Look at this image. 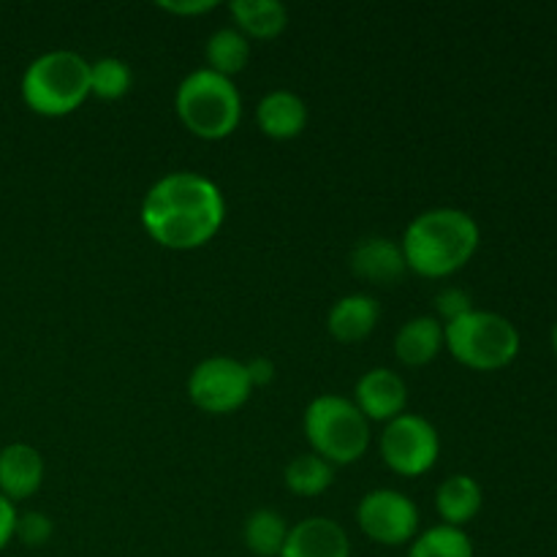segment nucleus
I'll list each match as a JSON object with an SVG mask.
<instances>
[{
	"label": "nucleus",
	"mask_w": 557,
	"mask_h": 557,
	"mask_svg": "<svg viewBox=\"0 0 557 557\" xmlns=\"http://www.w3.org/2000/svg\"><path fill=\"white\" fill-rule=\"evenodd\" d=\"M245 547L256 557H281L288 539V525L277 511L256 509L243 528Z\"/></svg>",
	"instance_id": "nucleus-21"
},
{
	"label": "nucleus",
	"mask_w": 557,
	"mask_h": 557,
	"mask_svg": "<svg viewBox=\"0 0 557 557\" xmlns=\"http://www.w3.org/2000/svg\"><path fill=\"white\" fill-rule=\"evenodd\" d=\"M419 506L397 490H373L357 506V525L370 542L403 547L419 533Z\"/></svg>",
	"instance_id": "nucleus-9"
},
{
	"label": "nucleus",
	"mask_w": 557,
	"mask_h": 557,
	"mask_svg": "<svg viewBox=\"0 0 557 557\" xmlns=\"http://www.w3.org/2000/svg\"><path fill=\"white\" fill-rule=\"evenodd\" d=\"M20 92L30 112L65 117L90 98V63L71 49L38 54L22 74Z\"/></svg>",
	"instance_id": "nucleus-3"
},
{
	"label": "nucleus",
	"mask_w": 557,
	"mask_h": 557,
	"mask_svg": "<svg viewBox=\"0 0 557 557\" xmlns=\"http://www.w3.org/2000/svg\"><path fill=\"white\" fill-rule=\"evenodd\" d=\"M305 438L313 455L330 466H354L370 446V422L354 400L341 395H319L305 408Z\"/></svg>",
	"instance_id": "nucleus-6"
},
{
	"label": "nucleus",
	"mask_w": 557,
	"mask_h": 557,
	"mask_svg": "<svg viewBox=\"0 0 557 557\" xmlns=\"http://www.w3.org/2000/svg\"><path fill=\"white\" fill-rule=\"evenodd\" d=\"M553 351H555V357H557V321H555V326H553Z\"/></svg>",
	"instance_id": "nucleus-29"
},
{
	"label": "nucleus",
	"mask_w": 557,
	"mask_h": 557,
	"mask_svg": "<svg viewBox=\"0 0 557 557\" xmlns=\"http://www.w3.org/2000/svg\"><path fill=\"white\" fill-rule=\"evenodd\" d=\"M44 484V457L30 444H9L0 449V495L11 504L27 500Z\"/></svg>",
	"instance_id": "nucleus-12"
},
{
	"label": "nucleus",
	"mask_w": 557,
	"mask_h": 557,
	"mask_svg": "<svg viewBox=\"0 0 557 557\" xmlns=\"http://www.w3.org/2000/svg\"><path fill=\"white\" fill-rule=\"evenodd\" d=\"M228 14L248 41H270L288 27V9L281 0H232Z\"/></svg>",
	"instance_id": "nucleus-18"
},
{
	"label": "nucleus",
	"mask_w": 557,
	"mask_h": 557,
	"mask_svg": "<svg viewBox=\"0 0 557 557\" xmlns=\"http://www.w3.org/2000/svg\"><path fill=\"white\" fill-rule=\"evenodd\" d=\"M139 221L152 243L169 250L205 248L226 221V199L199 172H172L150 185Z\"/></svg>",
	"instance_id": "nucleus-1"
},
{
	"label": "nucleus",
	"mask_w": 557,
	"mask_h": 557,
	"mask_svg": "<svg viewBox=\"0 0 557 557\" xmlns=\"http://www.w3.org/2000/svg\"><path fill=\"white\" fill-rule=\"evenodd\" d=\"M479 243L482 232L471 212L457 207H435L408 223L400 248L408 270L417 272L419 277L441 281L468 267V261L476 256Z\"/></svg>",
	"instance_id": "nucleus-2"
},
{
	"label": "nucleus",
	"mask_w": 557,
	"mask_h": 557,
	"mask_svg": "<svg viewBox=\"0 0 557 557\" xmlns=\"http://www.w3.org/2000/svg\"><path fill=\"white\" fill-rule=\"evenodd\" d=\"M381 319L379 299L370 294H348L330 308L326 330L337 343H359L373 335Z\"/></svg>",
	"instance_id": "nucleus-15"
},
{
	"label": "nucleus",
	"mask_w": 557,
	"mask_h": 557,
	"mask_svg": "<svg viewBox=\"0 0 557 557\" xmlns=\"http://www.w3.org/2000/svg\"><path fill=\"white\" fill-rule=\"evenodd\" d=\"M215 5H218L215 0H169V3H158V9L177 16H199V14H207V11H212Z\"/></svg>",
	"instance_id": "nucleus-26"
},
{
	"label": "nucleus",
	"mask_w": 557,
	"mask_h": 557,
	"mask_svg": "<svg viewBox=\"0 0 557 557\" xmlns=\"http://www.w3.org/2000/svg\"><path fill=\"white\" fill-rule=\"evenodd\" d=\"M281 557H351V542L341 522L330 517H308L288 528Z\"/></svg>",
	"instance_id": "nucleus-11"
},
{
	"label": "nucleus",
	"mask_w": 557,
	"mask_h": 557,
	"mask_svg": "<svg viewBox=\"0 0 557 557\" xmlns=\"http://www.w3.org/2000/svg\"><path fill=\"white\" fill-rule=\"evenodd\" d=\"M379 451L384 466L397 476H424L441 457V435L430 419L406 411L384 424Z\"/></svg>",
	"instance_id": "nucleus-7"
},
{
	"label": "nucleus",
	"mask_w": 557,
	"mask_h": 557,
	"mask_svg": "<svg viewBox=\"0 0 557 557\" xmlns=\"http://www.w3.org/2000/svg\"><path fill=\"white\" fill-rule=\"evenodd\" d=\"M174 109L190 134L205 141H221L232 136L243 120V96L228 76L196 69L177 85Z\"/></svg>",
	"instance_id": "nucleus-4"
},
{
	"label": "nucleus",
	"mask_w": 557,
	"mask_h": 557,
	"mask_svg": "<svg viewBox=\"0 0 557 557\" xmlns=\"http://www.w3.org/2000/svg\"><path fill=\"white\" fill-rule=\"evenodd\" d=\"M245 368H248V379L250 384H253V389H261V386H270L272 381H275V362L267 357H256L250 359V362H245Z\"/></svg>",
	"instance_id": "nucleus-27"
},
{
	"label": "nucleus",
	"mask_w": 557,
	"mask_h": 557,
	"mask_svg": "<svg viewBox=\"0 0 557 557\" xmlns=\"http://www.w3.org/2000/svg\"><path fill=\"white\" fill-rule=\"evenodd\" d=\"M482 484L468 473H455V476L444 479L435 493V511H438L441 522L451 528H466L482 511Z\"/></svg>",
	"instance_id": "nucleus-17"
},
{
	"label": "nucleus",
	"mask_w": 557,
	"mask_h": 557,
	"mask_svg": "<svg viewBox=\"0 0 557 557\" xmlns=\"http://www.w3.org/2000/svg\"><path fill=\"white\" fill-rule=\"evenodd\" d=\"M134 85V71L120 58H101L90 63V96L101 101H117L128 96Z\"/></svg>",
	"instance_id": "nucleus-23"
},
{
	"label": "nucleus",
	"mask_w": 557,
	"mask_h": 557,
	"mask_svg": "<svg viewBox=\"0 0 557 557\" xmlns=\"http://www.w3.org/2000/svg\"><path fill=\"white\" fill-rule=\"evenodd\" d=\"M256 123L261 134L275 141L297 139L308 125V103L294 90H272L259 101Z\"/></svg>",
	"instance_id": "nucleus-14"
},
{
	"label": "nucleus",
	"mask_w": 557,
	"mask_h": 557,
	"mask_svg": "<svg viewBox=\"0 0 557 557\" xmlns=\"http://www.w3.org/2000/svg\"><path fill=\"white\" fill-rule=\"evenodd\" d=\"M354 406L368 422H392L408 408V386L400 373L386 368H373L354 386Z\"/></svg>",
	"instance_id": "nucleus-10"
},
{
	"label": "nucleus",
	"mask_w": 557,
	"mask_h": 557,
	"mask_svg": "<svg viewBox=\"0 0 557 557\" xmlns=\"http://www.w3.org/2000/svg\"><path fill=\"white\" fill-rule=\"evenodd\" d=\"M253 395L245 362L232 357H210L188 375V397L199 411L226 417L239 411Z\"/></svg>",
	"instance_id": "nucleus-8"
},
{
	"label": "nucleus",
	"mask_w": 557,
	"mask_h": 557,
	"mask_svg": "<svg viewBox=\"0 0 557 557\" xmlns=\"http://www.w3.org/2000/svg\"><path fill=\"white\" fill-rule=\"evenodd\" d=\"M351 270L359 281H368L373 286H395L406 275L408 267L400 243H392L389 237H368L354 245Z\"/></svg>",
	"instance_id": "nucleus-13"
},
{
	"label": "nucleus",
	"mask_w": 557,
	"mask_h": 557,
	"mask_svg": "<svg viewBox=\"0 0 557 557\" xmlns=\"http://www.w3.org/2000/svg\"><path fill=\"white\" fill-rule=\"evenodd\" d=\"M520 330L506 315L476 310L444 324V348L468 370L495 373L509 368L520 354Z\"/></svg>",
	"instance_id": "nucleus-5"
},
{
	"label": "nucleus",
	"mask_w": 557,
	"mask_h": 557,
	"mask_svg": "<svg viewBox=\"0 0 557 557\" xmlns=\"http://www.w3.org/2000/svg\"><path fill=\"white\" fill-rule=\"evenodd\" d=\"M205 60V69L232 79V76L243 74L245 65L250 63V41L234 25L221 27V30H215L207 38Z\"/></svg>",
	"instance_id": "nucleus-19"
},
{
	"label": "nucleus",
	"mask_w": 557,
	"mask_h": 557,
	"mask_svg": "<svg viewBox=\"0 0 557 557\" xmlns=\"http://www.w3.org/2000/svg\"><path fill=\"white\" fill-rule=\"evenodd\" d=\"M435 308H438V315L444 319V324H449V321H455V319H460V315L471 313L473 302H471V297L462 292V288L449 286V288H444L438 297H435Z\"/></svg>",
	"instance_id": "nucleus-25"
},
{
	"label": "nucleus",
	"mask_w": 557,
	"mask_h": 557,
	"mask_svg": "<svg viewBox=\"0 0 557 557\" xmlns=\"http://www.w3.org/2000/svg\"><path fill=\"white\" fill-rule=\"evenodd\" d=\"M444 351V321L435 315H417L395 335V357L406 368H424Z\"/></svg>",
	"instance_id": "nucleus-16"
},
{
	"label": "nucleus",
	"mask_w": 557,
	"mask_h": 557,
	"mask_svg": "<svg viewBox=\"0 0 557 557\" xmlns=\"http://www.w3.org/2000/svg\"><path fill=\"white\" fill-rule=\"evenodd\" d=\"M52 520H49L44 511H25V515L16 517L14 536L20 539L25 547H44V544L52 539Z\"/></svg>",
	"instance_id": "nucleus-24"
},
{
	"label": "nucleus",
	"mask_w": 557,
	"mask_h": 557,
	"mask_svg": "<svg viewBox=\"0 0 557 557\" xmlns=\"http://www.w3.org/2000/svg\"><path fill=\"white\" fill-rule=\"evenodd\" d=\"M16 517H20L16 515V506L11 504L9 498L0 495V553H3V549L11 544V539H14Z\"/></svg>",
	"instance_id": "nucleus-28"
},
{
	"label": "nucleus",
	"mask_w": 557,
	"mask_h": 557,
	"mask_svg": "<svg viewBox=\"0 0 557 557\" xmlns=\"http://www.w3.org/2000/svg\"><path fill=\"white\" fill-rule=\"evenodd\" d=\"M283 482H286L292 495L315 498V495H324L332 487V482H335V466H330L319 455L308 451V455H299L288 462L286 473H283Z\"/></svg>",
	"instance_id": "nucleus-20"
},
{
	"label": "nucleus",
	"mask_w": 557,
	"mask_h": 557,
	"mask_svg": "<svg viewBox=\"0 0 557 557\" xmlns=\"http://www.w3.org/2000/svg\"><path fill=\"white\" fill-rule=\"evenodd\" d=\"M408 557H473V542L462 528L441 522L413 539Z\"/></svg>",
	"instance_id": "nucleus-22"
}]
</instances>
